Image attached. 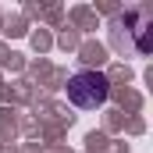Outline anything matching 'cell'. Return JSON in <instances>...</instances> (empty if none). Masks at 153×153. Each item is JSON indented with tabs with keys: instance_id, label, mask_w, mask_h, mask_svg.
I'll return each instance as SVG.
<instances>
[{
	"instance_id": "1",
	"label": "cell",
	"mask_w": 153,
	"mask_h": 153,
	"mask_svg": "<svg viewBox=\"0 0 153 153\" xmlns=\"http://www.w3.org/2000/svg\"><path fill=\"white\" fill-rule=\"evenodd\" d=\"M107 96H111V82H107L103 71H78V75L68 78V100L82 111L103 107Z\"/></svg>"
}]
</instances>
